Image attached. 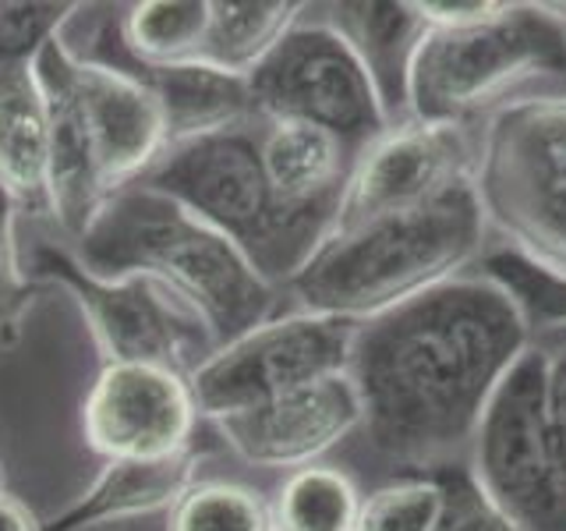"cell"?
I'll list each match as a JSON object with an SVG mask.
<instances>
[{"instance_id":"cell-1","label":"cell","mask_w":566,"mask_h":531,"mask_svg":"<svg viewBox=\"0 0 566 531\" xmlns=\"http://www.w3.org/2000/svg\"><path fill=\"white\" fill-rule=\"evenodd\" d=\"M527 344L521 301L489 273H460L368 319L347 365L368 447L407 475L457 465Z\"/></svg>"},{"instance_id":"cell-2","label":"cell","mask_w":566,"mask_h":531,"mask_svg":"<svg viewBox=\"0 0 566 531\" xmlns=\"http://www.w3.org/2000/svg\"><path fill=\"white\" fill-rule=\"evenodd\" d=\"M67 252L96 277L146 273L167 283L206 319L217 344L273 319L283 294L227 235L142 181L114 191Z\"/></svg>"},{"instance_id":"cell-3","label":"cell","mask_w":566,"mask_h":531,"mask_svg":"<svg viewBox=\"0 0 566 531\" xmlns=\"http://www.w3.org/2000/svg\"><path fill=\"white\" fill-rule=\"evenodd\" d=\"M485 227L468 177L418 209L336 227L283 294L291 309L361 326L464 273L482 256Z\"/></svg>"},{"instance_id":"cell-4","label":"cell","mask_w":566,"mask_h":531,"mask_svg":"<svg viewBox=\"0 0 566 531\" xmlns=\"http://www.w3.org/2000/svg\"><path fill=\"white\" fill-rule=\"evenodd\" d=\"M142 185L170 195L217 227L280 291L336 230L326 220L297 217L276 202L259 153V121L170 146Z\"/></svg>"},{"instance_id":"cell-5","label":"cell","mask_w":566,"mask_h":531,"mask_svg":"<svg viewBox=\"0 0 566 531\" xmlns=\"http://www.w3.org/2000/svg\"><path fill=\"white\" fill-rule=\"evenodd\" d=\"M566 75V25L538 0H503L485 22L457 29H424L411 82L407 117L421 124H464L521 85Z\"/></svg>"},{"instance_id":"cell-6","label":"cell","mask_w":566,"mask_h":531,"mask_svg":"<svg viewBox=\"0 0 566 531\" xmlns=\"http://www.w3.org/2000/svg\"><path fill=\"white\" fill-rule=\"evenodd\" d=\"M471 185L492 223L545 277L566 283V96L492 111L474 146Z\"/></svg>"},{"instance_id":"cell-7","label":"cell","mask_w":566,"mask_h":531,"mask_svg":"<svg viewBox=\"0 0 566 531\" xmlns=\"http://www.w3.org/2000/svg\"><path fill=\"white\" fill-rule=\"evenodd\" d=\"M255 121H301L361 153L389 128L361 58L329 18L301 14L248 75Z\"/></svg>"},{"instance_id":"cell-8","label":"cell","mask_w":566,"mask_h":531,"mask_svg":"<svg viewBox=\"0 0 566 531\" xmlns=\"http://www.w3.org/2000/svg\"><path fill=\"white\" fill-rule=\"evenodd\" d=\"M29 262L40 277L75 294L106 362L156 365L191 376L220 347L206 319L156 277H96L61 244H40Z\"/></svg>"},{"instance_id":"cell-9","label":"cell","mask_w":566,"mask_h":531,"mask_svg":"<svg viewBox=\"0 0 566 531\" xmlns=\"http://www.w3.org/2000/svg\"><path fill=\"white\" fill-rule=\"evenodd\" d=\"M468 468L517 531H566V465L545 425L538 354L531 344L489 400Z\"/></svg>"},{"instance_id":"cell-10","label":"cell","mask_w":566,"mask_h":531,"mask_svg":"<svg viewBox=\"0 0 566 531\" xmlns=\"http://www.w3.org/2000/svg\"><path fill=\"white\" fill-rule=\"evenodd\" d=\"M354 323L287 309L220 344L191 372L188 386L199 415L220 421L276 400L318 379L347 376Z\"/></svg>"},{"instance_id":"cell-11","label":"cell","mask_w":566,"mask_h":531,"mask_svg":"<svg viewBox=\"0 0 566 531\" xmlns=\"http://www.w3.org/2000/svg\"><path fill=\"white\" fill-rule=\"evenodd\" d=\"M195 407L188 376L156 365L103 362L82 404L85 442L103 460H159L195 447Z\"/></svg>"},{"instance_id":"cell-12","label":"cell","mask_w":566,"mask_h":531,"mask_svg":"<svg viewBox=\"0 0 566 531\" xmlns=\"http://www.w3.org/2000/svg\"><path fill=\"white\" fill-rule=\"evenodd\" d=\"M474 146L453 124L397 121L354 156L336 227H354L389 212L418 209L468 181Z\"/></svg>"},{"instance_id":"cell-13","label":"cell","mask_w":566,"mask_h":531,"mask_svg":"<svg viewBox=\"0 0 566 531\" xmlns=\"http://www.w3.org/2000/svg\"><path fill=\"white\" fill-rule=\"evenodd\" d=\"M241 460L265 471L323 465L347 436L361 433V404L347 376L318 379L276 400L212 421Z\"/></svg>"},{"instance_id":"cell-14","label":"cell","mask_w":566,"mask_h":531,"mask_svg":"<svg viewBox=\"0 0 566 531\" xmlns=\"http://www.w3.org/2000/svg\"><path fill=\"white\" fill-rule=\"evenodd\" d=\"M67 71L85 117L99 185L111 199L114 191L142 181L156 167V159L167 153L170 142L164 111L149 85L120 64L88 61L71 50Z\"/></svg>"},{"instance_id":"cell-15","label":"cell","mask_w":566,"mask_h":531,"mask_svg":"<svg viewBox=\"0 0 566 531\" xmlns=\"http://www.w3.org/2000/svg\"><path fill=\"white\" fill-rule=\"evenodd\" d=\"M71 50L64 35L50 40L35 58V79H40L46 117H50V188H53V223L71 241L78 238L85 223L96 217L106 202L99 185V170L88 146L85 117L71 85Z\"/></svg>"},{"instance_id":"cell-16","label":"cell","mask_w":566,"mask_h":531,"mask_svg":"<svg viewBox=\"0 0 566 531\" xmlns=\"http://www.w3.org/2000/svg\"><path fill=\"white\" fill-rule=\"evenodd\" d=\"M259 153L283 209L336 227L358 156L344 138L301 121H259Z\"/></svg>"},{"instance_id":"cell-17","label":"cell","mask_w":566,"mask_h":531,"mask_svg":"<svg viewBox=\"0 0 566 531\" xmlns=\"http://www.w3.org/2000/svg\"><path fill=\"white\" fill-rule=\"evenodd\" d=\"M0 188L18 217L53 223L50 117L35 64L0 71Z\"/></svg>"},{"instance_id":"cell-18","label":"cell","mask_w":566,"mask_h":531,"mask_svg":"<svg viewBox=\"0 0 566 531\" xmlns=\"http://www.w3.org/2000/svg\"><path fill=\"white\" fill-rule=\"evenodd\" d=\"M199 454L185 450L159 460H103V471L75 503L64 507L43 531H85L146 518L174 503L199 482Z\"/></svg>"},{"instance_id":"cell-19","label":"cell","mask_w":566,"mask_h":531,"mask_svg":"<svg viewBox=\"0 0 566 531\" xmlns=\"http://www.w3.org/2000/svg\"><path fill=\"white\" fill-rule=\"evenodd\" d=\"M88 61L120 64V67H128L135 79L149 85V93L159 100V111H164L170 146H181V142L217 135V132L255 121L248 79L230 75V71H220L206 61H188L174 67H135L128 61L114 58V53H93Z\"/></svg>"},{"instance_id":"cell-20","label":"cell","mask_w":566,"mask_h":531,"mask_svg":"<svg viewBox=\"0 0 566 531\" xmlns=\"http://www.w3.org/2000/svg\"><path fill=\"white\" fill-rule=\"evenodd\" d=\"M329 22L347 35L361 58L371 85L382 100L389 124L407 121V82L418 43L424 35V18L407 0H361V4H333Z\"/></svg>"},{"instance_id":"cell-21","label":"cell","mask_w":566,"mask_h":531,"mask_svg":"<svg viewBox=\"0 0 566 531\" xmlns=\"http://www.w3.org/2000/svg\"><path fill=\"white\" fill-rule=\"evenodd\" d=\"M212 0H142L117 18L114 58L135 67H174L202 61ZM93 58V53H88Z\"/></svg>"},{"instance_id":"cell-22","label":"cell","mask_w":566,"mask_h":531,"mask_svg":"<svg viewBox=\"0 0 566 531\" xmlns=\"http://www.w3.org/2000/svg\"><path fill=\"white\" fill-rule=\"evenodd\" d=\"M301 11L305 4H291V0H212L202 61L248 79L283 40V32L297 22Z\"/></svg>"},{"instance_id":"cell-23","label":"cell","mask_w":566,"mask_h":531,"mask_svg":"<svg viewBox=\"0 0 566 531\" xmlns=\"http://www.w3.org/2000/svg\"><path fill=\"white\" fill-rule=\"evenodd\" d=\"M365 496L344 468L308 465L291 475L273 496V531H358Z\"/></svg>"},{"instance_id":"cell-24","label":"cell","mask_w":566,"mask_h":531,"mask_svg":"<svg viewBox=\"0 0 566 531\" xmlns=\"http://www.w3.org/2000/svg\"><path fill=\"white\" fill-rule=\"evenodd\" d=\"M167 531H273V510L252 486L199 478L174 503Z\"/></svg>"},{"instance_id":"cell-25","label":"cell","mask_w":566,"mask_h":531,"mask_svg":"<svg viewBox=\"0 0 566 531\" xmlns=\"http://www.w3.org/2000/svg\"><path fill=\"white\" fill-rule=\"evenodd\" d=\"M442 510H447L442 468L403 475L365 496L358 531H436Z\"/></svg>"},{"instance_id":"cell-26","label":"cell","mask_w":566,"mask_h":531,"mask_svg":"<svg viewBox=\"0 0 566 531\" xmlns=\"http://www.w3.org/2000/svg\"><path fill=\"white\" fill-rule=\"evenodd\" d=\"M78 14V4H0V71L35 64L50 40L71 25V18Z\"/></svg>"},{"instance_id":"cell-27","label":"cell","mask_w":566,"mask_h":531,"mask_svg":"<svg viewBox=\"0 0 566 531\" xmlns=\"http://www.w3.org/2000/svg\"><path fill=\"white\" fill-rule=\"evenodd\" d=\"M442 482H447V510H442L436 531H517L500 513V507L478 489L464 460L442 465Z\"/></svg>"},{"instance_id":"cell-28","label":"cell","mask_w":566,"mask_h":531,"mask_svg":"<svg viewBox=\"0 0 566 531\" xmlns=\"http://www.w3.org/2000/svg\"><path fill=\"white\" fill-rule=\"evenodd\" d=\"M503 262L513 266V273L489 266V277H495L510 291H524V294L535 291V301H521L531 330L542 326V323H559V319H566V283L563 280L545 277L542 270H535V266L524 262L521 256H510V259L503 256Z\"/></svg>"},{"instance_id":"cell-29","label":"cell","mask_w":566,"mask_h":531,"mask_svg":"<svg viewBox=\"0 0 566 531\" xmlns=\"http://www.w3.org/2000/svg\"><path fill=\"white\" fill-rule=\"evenodd\" d=\"M18 209L0 188V326L14 315V309L25 298V262L18 248Z\"/></svg>"},{"instance_id":"cell-30","label":"cell","mask_w":566,"mask_h":531,"mask_svg":"<svg viewBox=\"0 0 566 531\" xmlns=\"http://www.w3.org/2000/svg\"><path fill=\"white\" fill-rule=\"evenodd\" d=\"M418 14L424 25L432 29H457V25H474L485 22L503 8V0H415Z\"/></svg>"},{"instance_id":"cell-31","label":"cell","mask_w":566,"mask_h":531,"mask_svg":"<svg viewBox=\"0 0 566 531\" xmlns=\"http://www.w3.org/2000/svg\"><path fill=\"white\" fill-rule=\"evenodd\" d=\"M0 531H43V521L29 510L25 500L0 489Z\"/></svg>"},{"instance_id":"cell-32","label":"cell","mask_w":566,"mask_h":531,"mask_svg":"<svg viewBox=\"0 0 566 531\" xmlns=\"http://www.w3.org/2000/svg\"><path fill=\"white\" fill-rule=\"evenodd\" d=\"M538 4L556 18V22H563L566 25V0H538Z\"/></svg>"}]
</instances>
